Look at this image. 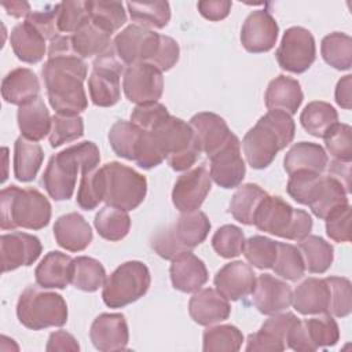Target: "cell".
I'll return each instance as SVG.
<instances>
[{"label":"cell","mask_w":352,"mask_h":352,"mask_svg":"<svg viewBox=\"0 0 352 352\" xmlns=\"http://www.w3.org/2000/svg\"><path fill=\"white\" fill-rule=\"evenodd\" d=\"M257 276L253 268L243 261H231L214 275L216 290L228 301H238L253 293Z\"/></svg>","instance_id":"44dd1931"},{"label":"cell","mask_w":352,"mask_h":352,"mask_svg":"<svg viewBox=\"0 0 352 352\" xmlns=\"http://www.w3.org/2000/svg\"><path fill=\"white\" fill-rule=\"evenodd\" d=\"M279 26L267 10L252 11L241 29V43L248 52L260 54L274 48L278 40Z\"/></svg>","instance_id":"ac0fdd59"},{"label":"cell","mask_w":352,"mask_h":352,"mask_svg":"<svg viewBox=\"0 0 352 352\" xmlns=\"http://www.w3.org/2000/svg\"><path fill=\"white\" fill-rule=\"evenodd\" d=\"M346 195V188L337 177L320 175L308 201V206L316 217L326 220L333 212L349 204Z\"/></svg>","instance_id":"484cf974"},{"label":"cell","mask_w":352,"mask_h":352,"mask_svg":"<svg viewBox=\"0 0 352 352\" xmlns=\"http://www.w3.org/2000/svg\"><path fill=\"white\" fill-rule=\"evenodd\" d=\"M351 162L346 161H338V160H333L330 162V172L329 175L337 177L342 186L346 188V191L349 192V177H351Z\"/></svg>","instance_id":"03108f58"},{"label":"cell","mask_w":352,"mask_h":352,"mask_svg":"<svg viewBox=\"0 0 352 352\" xmlns=\"http://www.w3.org/2000/svg\"><path fill=\"white\" fill-rule=\"evenodd\" d=\"M85 8L91 22L110 36L126 22V12L121 1L88 0L85 1Z\"/></svg>","instance_id":"74e56055"},{"label":"cell","mask_w":352,"mask_h":352,"mask_svg":"<svg viewBox=\"0 0 352 352\" xmlns=\"http://www.w3.org/2000/svg\"><path fill=\"white\" fill-rule=\"evenodd\" d=\"M84 135V120L78 114H54L48 140L51 147H59Z\"/></svg>","instance_id":"c3c4849f"},{"label":"cell","mask_w":352,"mask_h":352,"mask_svg":"<svg viewBox=\"0 0 352 352\" xmlns=\"http://www.w3.org/2000/svg\"><path fill=\"white\" fill-rule=\"evenodd\" d=\"M1 7L7 11L8 15H11L14 18L28 16L32 12L28 1H4V3H1Z\"/></svg>","instance_id":"003e7915"},{"label":"cell","mask_w":352,"mask_h":352,"mask_svg":"<svg viewBox=\"0 0 352 352\" xmlns=\"http://www.w3.org/2000/svg\"><path fill=\"white\" fill-rule=\"evenodd\" d=\"M253 224L264 232L290 241H301L312 231V219L308 212L294 209L278 195H265L261 201Z\"/></svg>","instance_id":"8992f818"},{"label":"cell","mask_w":352,"mask_h":352,"mask_svg":"<svg viewBox=\"0 0 352 352\" xmlns=\"http://www.w3.org/2000/svg\"><path fill=\"white\" fill-rule=\"evenodd\" d=\"M45 40H52L60 34L58 28V7L52 6L50 10L44 11H32L26 19Z\"/></svg>","instance_id":"91938a15"},{"label":"cell","mask_w":352,"mask_h":352,"mask_svg":"<svg viewBox=\"0 0 352 352\" xmlns=\"http://www.w3.org/2000/svg\"><path fill=\"white\" fill-rule=\"evenodd\" d=\"M77 205L84 210L95 209L103 201L99 168L82 173L77 190Z\"/></svg>","instance_id":"11a10c76"},{"label":"cell","mask_w":352,"mask_h":352,"mask_svg":"<svg viewBox=\"0 0 352 352\" xmlns=\"http://www.w3.org/2000/svg\"><path fill=\"white\" fill-rule=\"evenodd\" d=\"M278 250V242L263 235H253L245 241L243 256L258 270L272 268Z\"/></svg>","instance_id":"681fc988"},{"label":"cell","mask_w":352,"mask_h":352,"mask_svg":"<svg viewBox=\"0 0 352 352\" xmlns=\"http://www.w3.org/2000/svg\"><path fill=\"white\" fill-rule=\"evenodd\" d=\"M267 192L254 183H246L238 187L230 201V213L232 217L246 226L253 224L254 214Z\"/></svg>","instance_id":"8d00e7d4"},{"label":"cell","mask_w":352,"mask_h":352,"mask_svg":"<svg viewBox=\"0 0 352 352\" xmlns=\"http://www.w3.org/2000/svg\"><path fill=\"white\" fill-rule=\"evenodd\" d=\"M210 231V221L201 210L182 213L177 220L158 230L151 238V248L165 260L191 252L201 245Z\"/></svg>","instance_id":"5b68a950"},{"label":"cell","mask_w":352,"mask_h":352,"mask_svg":"<svg viewBox=\"0 0 352 352\" xmlns=\"http://www.w3.org/2000/svg\"><path fill=\"white\" fill-rule=\"evenodd\" d=\"M72 43L76 54L85 59L100 55L111 45L110 34L95 26L92 22L82 26L80 30L72 34Z\"/></svg>","instance_id":"ee69618b"},{"label":"cell","mask_w":352,"mask_h":352,"mask_svg":"<svg viewBox=\"0 0 352 352\" xmlns=\"http://www.w3.org/2000/svg\"><path fill=\"white\" fill-rule=\"evenodd\" d=\"M54 236L60 248L69 252H81L92 242V230L80 213L72 212L56 219Z\"/></svg>","instance_id":"83f0119b"},{"label":"cell","mask_w":352,"mask_h":352,"mask_svg":"<svg viewBox=\"0 0 352 352\" xmlns=\"http://www.w3.org/2000/svg\"><path fill=\"white\" fill-rule=\"evenodd\" d=\"M43 246L37 236L14 231L0 236L1 271L8 272L19 267L32 265L41 254Z\"/></svg>","instance_id":"e0dca14e"},{"label":"cell","mask_w":352,"mask_h":352,"mask_svg":"<svg viewBox=\"0 0 352 352\" xmlns=\"http://www.w3.org/2000/svg\"><path fill=\"white\" fill-rule=\"evenodd\" d=\"M296 125L290 114L282 110H268L242 140V150L253 169H264L276 157L278 151L292 143Z\"/></svg>","instance_id":"3957f363"},{"label":"cell","mask_w":352,"mask_h":352,"mask_svg":"<svg viewBox=\"0 0 352 352\" xmlns=\"http://www.w3.org/2000/svg\"><path fill=\"white\" fill-rule=\"evenodd\" d=\"M162 34L132 23L122 29L113 40L114 50L125 66L138 62L153 63L161 45Z\"/></svg>","instance_id":"7c38bea8"},{"label":"cell","mask_w":352,"mask_h":352,"mask_svg":"<svg viewBox=\"0 0 352 352\" xmlns=\"http://www.w3.org/2000/svg\"><path fill=\"white\" fill-rule=\"evenodd\" d=\"M351 205H345L326 217V234L334 242L351 241Z\"/></svg>","instance_id":"680465c9"},{"label":"cell","mask_w":352,"mask_h":352,"mask_svg":"<svg viewBox=\"0 0 352 352\" xmlns=\"http://www.w3.org/2000/svg\"><path fill=\"white\" fill-rule=\"evenodd\" d=\"M1 230H41L51 220V204L36 188L8 186L0 192Z\"/></svg>","instance_id":"277c9868"},{"label":"cell","mask_w":352,"mask_h":352,"mask_svg":"<svg viewBox=\"0 0 352 352\" xmlns=\"http://www.w3.org/2000/svg\"><path fill=\"white\" fill-rule=\"evenodd\" d=\"M80 345L77 342V340L67 331L65 330H56L54 333L50 334L48 337V342L45 346V351L48 352H56V351H78Z\"/></svg>","instance_id":"6125c7cd"},{"label":"cell","mask_w":352,"mask_h":352,"mask_svg":"<svg viewBox=\"0 0 352 352\" xmlns=\"http://www.w3.org/2000/svg\"><path fill=\"white\" fill-rule=\"evenodd\" d=\"M352 76L351 74H346L338 82H337V87H336V102L338 106H341L342 109L345 110H349L351 109V102H352V95H351V91H352Z\"/></svg>","instance_id":"e7e4bbea"},{"label":"cell","mask_w":352,"mask_h":352,"mask_svg":"<svg viewBox=\"0 0 352 352\" xmlns=\"http://www.w3.org/2000/svg\"><path fill=\"white\" fill-rule=\"evenodd\" d=\"M142 131L143 129L131 121L120 120L114 122L109 131V143L113 151L121 158L133 161L135 147L142 135Z\"/></svg>","instance_id":"bcb514c9"},{"label":"cell","mask_w":352,"mask_h":352,"mask_svg":"<svg viewBox=\"0 0 352 352\" xmlns=\"http://www.w3.org/2000/svg\"><path fill=\"white\" fill-rule=\"evenodd\" d=\"M168 116H170L168 109L158 102L138 104L131 113V122L143 131H150Z\"/></svg>","instance_id":"6f0895ef"},{"label":"cell","mask_w":352,"mask_h":352,"mask_svg":"<svg viewBox=\"0 0 352 352\" xmlns=\"http://www.w3.org/2000/svg\"><path fill=\"white\" fill-rule=\"evenodd\" d=\"M58 7V28L60 33H76L91 22L85 1H62Z\"/></svg>","instance_id":"f5cc1de1"},{"label":"cell","mask_w":352,"mask_h":352,"mask_svg":"<svg viewBox=\"0 0 352 352\" xmlns=\"http://www.w3.org/2000/svg\"><path fill=\"white\" fill-rule=\"evenodd\" d=\"M232 3L227 0H206L198 1L197 8L199 14L209 21H221L228 16Z\"/></svg>","instance_id":"94428289"},{"label":"cell","mask_w":352,"mask_h":352,"mask_svg":"<svg viewBox=\"0 0 352 352\" xmlns=\"http://www.w3.org/2000/svg\"><path fill=\"white\" fill-rule=\"evenodd\" d=\"M126 8L131 19L144 28L162 29L170 19V7L168 1H128Z\"/></svg>","instance_id":"7bdbcfd3"},{"label":"cell","mask_w":352,"mask_h":352,"mask_svg":"<svg viewBox=\"0 0 352 352\" xmlns=\"http://www.w3.org/2000/svg\"><path fill=\"white\" fill-rule=\"evenodd\" d=\"M45 38L26 21L18 23L10 34V44L16 58L25 63H37L45 55Z\"/></svg>","instance_id":"836d02e7"},{"label":"cell","mask_w":352,"mask_h":352,"mask_svg":"<svg viewBox=\"0 0 352 352\" xmlns=\"http://www.w3.org/2000/svg\"><path fill=\"white\" fill-rule=\"evenodd\" d=\"M16 120L21 136L29 140L38 142L50 135L52 117L40 96L21 104L16 113Z\"/></svg>","instance_id":"1f68e13d"},{"label":"cell","mask_w":352,"mask_h":352,"mask_svg":"<svg viewBox=\"0 0 352 352\" xmlns=\"http://www.w3.org/2000/svg\"><path fill=\"white\" fill-rule=\"evenodd\" d=\"M169 275L173 287L183 293L198 292L208 280L205 263L191 252H184L170 260Z\"/></svg>","instance_id":"d4e9b609"},{"label":"cell","mask_w":352,"mask_h":352,"mask_svg":"<svg viewBox=\"0 0 352 352\" xmlns=\"http://www.w3.org/2000/svg\"><path fill=\"white\" fill-rule=\"evenodd\" d=\"M298 250L305 270L311 274L326 272L334 258L333 246L319 235H307L304 239L298 241Z\"/></svg>","instance_id":"d590c367"},{"label":"cell","mask_w":352,"mask_h":352,"mask_svg":"<svg viewBox=\"0 0 352 352\" xmlns=\"http://www.w3.org/2000/svg\"><path fill=\"white\" fill-rule=\"evenodd\" d=\"M212 188V177L206 166L201 165L182 173L172 190V202L180 213L201 208Z\"/></svg>","instance_id":"9a60e30c"},{"label":"cell","mask_w":352,"mask_h":352,"mask_svg":"<svg viewBox=\"0 0 352 352\" xmlns=\"http://www.w3.org/2000/svg\"><path fill=\"white\" fill-rule=\"evenodd\" d=\"M77 55L73 43H72V36L69 34H59L55 38L50 41L48 47V59L50 58H58V56H73Z\"/></svg>","instance_id":"be15d7a7"},{"label":"cell","mask_w":352,"mask_h":352,"mask_svg":"<svg viewBox=\"0 0 352 352\" xmlns=\"http://www.w3.org/2000/svg\"><path fill=\"white\" fill-rule=\"evenodd\" d=\"M191 319L201 326H210L228 319L231 305L216 289H199L188 301Z\"/></svg>","instance_id":"cb8c5ba5"},{"label":"cell","mask_w":352,"mask_h":352,"mask_svg":"<svg viewBox=\"0 0 352 352\" xmlns=\"http://www.w3.org/2000/svg\"><path fill=\"white\" fill-rule=\"evenodd\" d=\"M44 160V153L37 142L19 136L14 144V176L19 182H32Z\"/></svg>","instance_id":"e575fe53"},{"label":"cell","mask_w":352,"mask_h":352,"mask_svg":"<svg viewBox=\"0 0 352 352\" xmlns=\"http://www.w3.org/2000/svg\"><path fill=\"white\" fill-rule=\"evenodd\" d=\"M122 89L132 103H154L164 92L162 72L147 62L133 63L122 74Z\"/></svg>","instance_id":"5bb4252c"},{"label":"cell","mask_w":352,"mask_h":352,"mask_svg":"<svg viewBox=\"0 0 352 352\" xmlns=\"http://www.w3.org/2000/svg\"><path fill=\"white\" fill-rule=\"evenodd\" d=\"M40 94V81L37 74L28 67L11 70L1 81V96L7 103L25 104Z\"/></svg>","instance_id":"4dcf8cb0"},{"label":"cell","mask_w":352,"mask_h":352,"mask_svg":"<svg viewBox=\"0 0 352 352\" xmlns=\"http://www.w3.org/2000/svg\"><path fill=\"white\" fill-rule=\"evenodd\" d=\"M104 267L96 258L88 256H80L73 258L72 280L70 283L82 292H96L103 286L106 280Z\"/></svg>","instance_id":"ab89813d"},{"label":"cell","mask_w":352,"mask_h":352,"mask_svg":"<svg viewBox=\"0 0 352 352\" xmlns=\"http://www.w3.org/2000/svg\"><path fill=\"white\" fill-rule=\"evenodd\" d=\"M87 72V63L78 55L50 58L43 65L48 102L56 114H78L88 107L82 85Z\"/></svg>","instance_id":"6da1fadb"},{"label":"cell","mask_w":352,"mask_h":352,"mask_svg":"<svg viewBox=\"0 0 352 352\" xmlns=\"http://www.w3.org/2000/svg\"><path fill=\"white\" fill-rule=\"evenodd\" d=\"M302 98L300 82L296 78L280 74L268 84L264 102L268 110H282L293 116L301 106Z\"/></svg>","instance_id":"f546056e"},{"label":"cell","mask_w":352,"mask_h":352,"mask_svg":"<svg viewBox=\"0 0 352 352\" xmlns=\"http://www.w3.org/2000/svg\"><path fill=\"white\" fill-rule=\"evenodd\" d=\"M188 124L194 131L201 151L205 153L208 158L219 151L234 135L226 120L210 111L194 114Z\"/></svg>","instance_id":"7402d4cb"},{"label":"cell","mask_w":352,"mask_h":352,"mask_svg":"<svg viewBox=\"0 0 352 352\" xmlns=\"http://www.w3.org/2000/svg\"><path fill=\"white\" fill-rule=\"evenodd\" d=\"M292 304L301 315L329 314L330 286L324 279L307 278L293 292Z\"/></svg>","instance_id":"4316f807"},{"label":"cell","mask_w":352,"mask_h":352,"mask_svg":"<svg viewBox=\"0 0 352 352\" xmlns=\"http://www.w3.org/2000/svg\"><path fill=\"white\" fill-rule=\"evenodd\" d=\"M275 56L283 70L297 74L304 73L311 67L316 58V47L312 33L301 26L286 29Z\"/></svg>","instance_id":"4fadbf2b"},{"label":"cell","mask_w":352,"mask_h":352,"mask_svg":"<svg viewBox=\"0 0 352 352\" xmlns=\"http://www.w3.org/2000/svg\"><path fill=\"white\" fill-rule=\"evenodd\" d=\"M151 283L147 265L132 260L118 265L104 280L102 298L110 308H122L143 297Z\"/></svg>","instance_id":"9c48e42d"},{"label":"cell","mask_w":352,"mask_h":352,"mask_svg":"<svg viewBox=\"0 0 352 352\" xmlns=\"http://www.w3.org/2000/svg\"><path fill=\"white\" fill-rule=\"evenodd\" d=\"M98 234L107 241H121L131 230V217L126 210L106 205L94 220Z\"/></svg>","instance_id":"60d3db41"},{"label":"cell","mask_w":352,"mask_h":352,"mask_svg":"<svg viewBox=\"0 0 352 352\" xmlns=\"http://www.w3.org/2000/svg\"><path fill=\"white\" fill-rule=\"evenodd\" d=\"M89 338L94 346L102 352L126 349L129 331L122 314H100L89 329Z\"/></svg>","instance_id":"ffe728a7"},{"label":"cell","mask_w":352,"mask_h":352,"mask_svg":"<svg viewBox=\"0 0 352 352\" xmlns=\"http://www.w3.org/2000/svg\"><path fill=\"white\" fill-rule=\"evenodd\" d=\"M99 162L100 153L94 142L87 140L73 144L50 158L41 183L52 199L66 201L74 192L77 172L82 175L96 169Z\"/></svg>","instance_id":"7a4b0ae2"},{"label":"cell","mask_w":352,"mask_h":352,"mask_svg":"<svg viewBox=\"0 0 352 352\" xmlns=\"http://www.w3.org/2000/svg\"><path fill=\"white\" fill-rule=\"evenodd\" d=\"M320 54L324 62L337 70H349L352 65V38L342 32H333L323 37Z\"/></svg>","instance_id":"b9f144b4"},{"label":"cell","mask_w":352,"mask_h":352,"mask_svg":"<svg viewBox=\"0 0 352 352\" xmlns=\"http://www.w3.org/2000/svg\"><path fill=\"white\" fill-rule=\"evenodd\" d=\"M16 316L30 330L60 327L67 322V304L60 294L29 285L18 298Z\"/></svg>","instance_id":"52a82bcc"},{"label":"cell","mask_w":352,"mask_h":352,"mask_svg":"<svg viewBox=\"0 0 352 352\" xmlns=\"http://www.w3.org/2000/svg\"><path fill=\"white\" fill-rule=\"evenodd\" d=\"M322 173H314L307 170H300L289 175V182L286 186L287 194L298 204L308 205L314 187Z\"/></svg>","instance_id":"9f6ffc18"},{"label":"cell","mask_w":352,"mask_h":352,"mask_svg":"<svg viewBox=\"0 0 352 352\" xmlns=\"http://www.w3.org/2000/svg\"><path fill=\"white\" fill-rule=\"evenodd\" d=\"M330 286V307L329 315L336 318H345L352 311V290L351 282L344 276H327Z\"/></svg>","instance_id":"db71d44e"},{"label":"cell","mask_w":352,"mask_h":352,"mask_svg":"<svg viewBox=\"0 0 352 352\" xmlns=\"http://www.w3.org/2000/svg\"><path fill=\"white\" fill-rule=\"evenodd\" d=\"M272 270L276 275L286 280L296 282L301 279L305 272V265L298 248L290 243L278 242V250Z\"/></svg>","instance_id":"7dc6e473"},{"label":"cell","mask_w":352,"mask_h":352,"mask_svg":"<svg viewBox=\"0 0 352 352\" xmlns=\"http://www.w3.org/2000/svg\"><path fill=\"white\" fill-rule=\"evenodd\" d=\"M103 202L122 210L136 209L146 198V177L121 162L111 161L99 168Z\"/></svg>","instance_id":"ba28073f"},{"label":"cell","mask_w":352,"mask_h":352,"mask_svg":"<svg viewBox=\"0 0 352 352\" xmlns=\"http://www.w3.org/2000/svg\"><path fill=\"white\" fill-rule=\"evenodd\" d=\"M340 340L337 322L329 314H319L309 319H296L287 333L286 346L298 352H314L333 346Z\"/></svg>","instance_id":"8fae6325"},{"label":"cell","mask_w":352,"mask_h":352,"mask_svg":"<svg viewBox=\"0 0 352 352\" xmlns=\"http://www.w3.org/2000/svg\"><path fill=\"white\" fill-rule=\"evenodd\" d=\"M205 352L224 351V352H236L241 349L243 342L242 331L232 324H219L208 327L202 336Z\"/></svg>","instance_id":"f6af8a7d"},{"label":"cell","mask_w":352,"mask_h":352,"mask_svg":"<svg viewBox=\"0 0 352 352\" xmlns=\"http://www.w3.org/2000/svg\"><path fill=\"white\" fill-rule=\"evenodd\" d=\"M245 241V235L239 227L234 224H226L217 228V231L213 234L212 248L219 256L224 258H232L242 253Z\"/></svg>","instance_id":"f907efd6"},{"label":"cell","mask_w":352,"mask_h":352,"mask_svg":"<svg viewBox=\"0 0 352 352\" xmlns=\"http://www.w3.org/2000/svg\"><path fill=\"white\" fill-rule=\"evenodd\" d=\"M73 258L54 250L44 256L34 270L36 283L44 289H65L72 280Z\"/></svg>","instance_id":"f1b7e54d"},{"label":"cell","mask_w":352,"mask_h":352,"mask_svg":"<svg viewBox=\"0 0 352 352\" xmlns=\"http://www.w3.org/2000/svg\"><path fill=\"white\" fill-rule=\"evenodd\" d=\"M210 160V177L212 180L223 188L238 187L246 173V165L241 154V142L236 135L216 151Z\"/></svg>","instance_id":"2e32d148"},{"label":"cell","mask_w":352,"mask_h":352,"mask_svg":"<svg viewBox=\"0 0 352 352\" xmlns=\"http://www.w3.org/2000/svg\"><path fill=\"white\" fill-rule=\"evenodd\" d=\"M297 316L292 312H278L271 315L260 327L258 331L249 334L246 340V351L256 352H280L285 351L286 337L292 323Z\"/></svg>","instance_id":"d6986e66"},{"label":"cell","mask_w":352,"mask_h":352,"mask_svg":"<svg viewBox=\"0 0 352 352\" xmlns=\"http://www.w3.org/2000/svg\"><path fill=\"white\" fill-rule=\"evenodd\" d=\"M92 73L88 78V91L94 104L99 107L114 106L121 98L120 77L125 72V65L118 58L114 45L95 56Z\"/></svg>","instance_id":"30bf717a"},{"label":"cell","mask_w":352,"mask_h":352,"mask_svg":"<svg viewBox=\"0 0 352 352\" xmlns=\"http://www.w3.org/2000/svg\"><path fill=\"white\" fill-rule=\"evenodd\" d=\"M300 122L309 135L323 138L326 132L338 122V114L330 103L315 100L304 107L300 116Z\"/></svg>","instance_id":"f35d334b"},{"label":"cell","mask_w":352,"mask_h":352,"mask_svg":"<svg viewBox=\"0 0 352 352\" xmlns=\"http://www.w3.org/2000/svg\"><path fill=\"white\" fill-rule=\"evenodd\" d=\"M327 162V153L320 144L312 142H298L286 153L283 166L289 175L300 170L322 173L326 169Z\"/></svg>","instance_id":"d6a6232c"},{"label":"cell","mask_w":352,"mask_h":352,"mask_svg":"<svg viewBox=\"0 0 352 352\" xmlns=\"http://www.w3.org/2000/svg\"><path fill=\"white\" fill-rule=\"evenodd\" d=\"M252 294L254 307L264 315L282 312L292 305V287L270 274L258 275Z\"/></svg>","instance_id":"603a6c76"},{"label":"cell","mask_w":352,"mask_h":352,"mask_svg":"<svg viewBox=\"0 0 352 352\" xmlns=\"http://www.w3.org/2000/svg\"><path fill=\"white\" fill-rule=\"evenodd\" d=\"M326 150L334 160L351 162L352 158V128L348 124H334L323 136Z\"/></svg>","instance_id":"816d5d0a"}]
</instances>
